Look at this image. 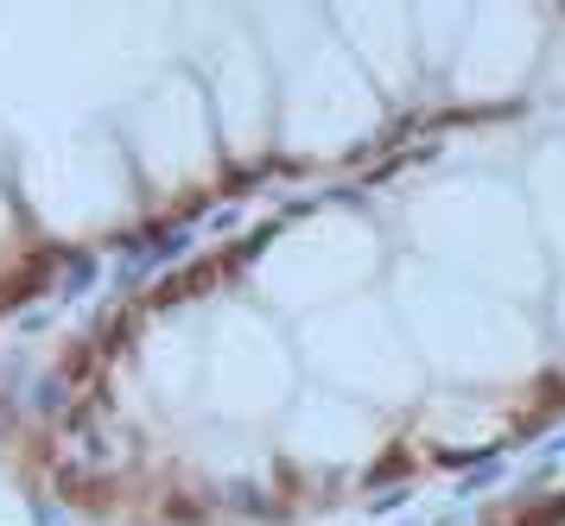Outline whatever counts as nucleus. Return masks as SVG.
<instances>
[{
  "instance_id": "obj_1",
  "label": "nucleus",
  "mask_w": 565,
  "mask_h": 526,
  "mask_svg": "<svg viewBox=\"0 0 565 526\" xmlns=\"http://www.w3.org/2000/svg\"><path fill=\"white\" fill-rule=\"evenodd\" d=\"M64 406H71V380L64 375H39L32 380V412H39V419H57Z\"/></svg>"
},
{
  "instance_id": "obj_2",
  "label": "nucleus",
  "mask_w": 565,
  "mask_h": 526,
  "mask_svg": "<svg viewBox=\"0 0 565 526\" xmlns=\"http://www.w3.org/2000/svg\"><path fill=\"white\" fill-rule=\"evenodd\" d=\"M489 482H502V457H483V470H470V476L458 482V495H477V489H489Z\"/></svg>"
},
{
  "instance_id": "obj_3",
  "label": "nucleus",
  "mask_w": 565,
  "mask_h": 526,
  "mask_svg": "<svg viewBox=\"0 0 565 526\" xmlns=\"http://www.w3.org/2000/svg\"><path fill=\"white\" fill-rule=\"evenodd\" d=\"M89 279H96V260H71V273H64V299L89 292Z\"/></svg>"
},
{
  "instance_id": "obj_4",
  "label": "nucleus",
  "mask_w": 565,
  "mask_h": 526,
  "mask_svg": "<svg viewBox=\"0 0 565 526\" xmlns=\"http://www.w3.org/2000/svg\"><path fill=\"white\" fill-rule=\"evenodd\" d=\"M32 526H71V520H64L57 507H45V502H39V507H32Z\"/></svg>"
},
{
  "instance_id": "obj_5",
  "label": "nucleus",
  "mask_w": 565,
  "mask_h": 526,
  "mask_svg": "<svg viewBox=\"0 0 565 526\" xmlns=\"http://www.w3.org/2000/svg\"><path fill=\"white\" fill-rule=\"evenodd\" d=\"M553 457H565V431H559V438H553Z\"/></svg>"
},
{
  "instance_id": "obj_6",
  "label": "nucleus",
  "mask_w": 565,
  "mask_h": 526,
  "mask_svg": "<svg viewBox=\"0 0 565 526\" xmlns=\"http://www.w3.org/2000/svg\"><path fill=\"white\" fill-rule=\"evenodd\" d=\"M419 526H445V520H419Z\"/></svg>"
}]
</instances>
